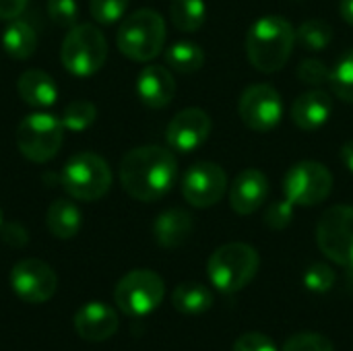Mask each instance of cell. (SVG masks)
<instances>
[{
	"mask_svg": "<svg viewBox=\"0 0 353 351\" xmlns=\"http://www.w3.org/2000/svg\"><path fill=\"white\" fill-rule=\"evenodd\" d=\"M269 192H271L269 178L261 170L248 168L236 176L230 188V205L238 215H252L265 205Z\"/></svg>",
	"mask_w": 353,
	"mask_h": 351,
	"instance_id": "15",
	"label": "cell"
},
{
	"mask_svg": "<svg viewBox=\"0 0 353 351\" xmlns=\"http://www.w3.org/2000/svg\"><path fill=\"white\" fill-rule=\"evenodd\" d=\"M165 62L176 72H182V74L196 72L205 64V52L199 43L182 39L165 50Z\"/></svg>",
	"mask_w": 353,
	"mask_h": 351,
	"instance_id": "24",
	"label": "cell"
},
{
	"mask_svg": "<svg viewBox=\"0 0 353 351\" xmlns=\"http://www.w3.org/2000/svg\"><path fill=\"white\" fill-rule=\"evenodd\" d=\"M232 351H277L271 337L263 333H244L236 339Z\"/></svg>",
	"mask_w": 353,
	"mask_h": 351,
	"instance_id": "35",
	"label": "cell"
},
{
	"mask_svg": "<svg viewBox=\"0 0 353 351\" xmlns=\"http://www.w3.org/2000/svg\"><path fill=\"white\" fill-rule=\"evenodd\" d=\"M108 58V41L103 33L91 25H74L62 41L60 60L74 77H91L101 70Z\"/></svg>",
	"mask_w": 353,
	"mask_h": 351,
	"instance_id": "6",
	"label": "cell"
},
{
	"mask_svg": "<svg viewBox=\"0 0 353 351\" xmlns=\"http://www.w3.org/2000/svg\"><path fill=\"white\" fill-rule=\"evenodd\" d=\"M37 46V35L33 27L21 19H12L2 33V48L14 60H27L33 56Z\"/></svg>",
	"mask_w": 353,
	"mask_h": 351,
	"instance_id": "22",
	"label": "cell"
},
{
	"mask_svg": "<svg viewBox=\"0 0 353 351\" xmlns=\"http://www.w3.org/2000/svg\"><path fill=\"white\" fill-rule=\"evenodd\" d=\"M238 114L242 122L254 132L273 130L283 118V101L275 87L267 83L250 85L242 91L238 101Z\"/></svg>",
	"mask_w": 353,
	"mask_h": 351,
	"instance_id": "11",
	"label": "cell"
},
{
	"mask_svg": "<svg viewBox=\"0 0 353 351\" xmlns=\"http://www.w3.org/2000/svg\"><path fill=\"white\" fill-rule=\"evenodd\" d=\"M178 178V161L172 151L145 145L128 151L120 163L122 188L141 203L163 199Z\"/></svg>",
	"mask_w": 353,
	"mask_h": 351,
	"instance_id": "1",
	"label": "cell"
},
{
	"mask_svg": "<svg viewBox=\"0 0 353 351\" xmlns=\"http://www.w3.org/2000/svg\"><path fill=\"white\" fill-rule=\"evenodd\" d=\"M64 143V124L52 114H29L17 128V147L33 163H46Z\"/></svg>",
	"mask_w": 353,
	"mask_h": 351,
	"instance_id": "7",
	"label": "cell"
},
{
	"mask_svg": "<svg viewBox=\"0 0 353 351\" xmlns=\"http://www.w3.org/2000/svg\"><path fill=\"white\" fill-rule=\"evenodd\" d=\"M122 56L134 62H149L157 58L165 43V21L157 10L139 8L128 14L116 35Z\"/></svg>",
	"mask_w": 353,
	"mask_h": 351,
	"instance_id": "3",
	"label": "cell"
},
{
	"mask_svg": "<svg viewBox=\"0 0 353 351\" xmlns=\"http://www.w3.org/2000/svg\"><path fill=\"white\" fill-rule=\"evenodd\" d=\"M60 178L68 197L85 203L101 199L112 186V170L108 161L89 151L72 155L66 161Z\"/></svg>",
	"mask_w": 353,
	"mask_h": 351,
	"instance_id": "5",
	"label": "cell"
},
{
	"mask_svg": "<svg viewBox=\"0 0 353 351\" xmlns=\"http://www.w3.org/2000/svg\"><path fill=\"white\" fill-rule=\"evenodd\" d=\"M333 190V174L325 163L298 161L283 178L285 199L296 207H314L329 199Z\"/></svg>",
	"mask_w": 353,
	"mask_h": 351,
	"instance_id": "10",
	"label": "cell"
},
{
	"mask_svg": "<svg viewBox=\"0 0 353 351\" xmlns=\"http://www.w3.org/2000/svg\"><path fill=\"white\" fill-rule=\"evenodd\" d=\"M29 0H0V19L12 21L17 19L25 8Z\"/></svg>",
	"mask_w": 353,
	"mask_h": 351,
	"instance_id": "37",
	"label": "cell"
},
{
	"mask_svg": "<svg viewBox=\"0 0 353 351\" xmlns=\"http://www.w3.org/2000/svg\"><path fill=\"white\" fill-rule=\"evenodd\" d=\"M17 91L25 103H29L31 108H39V110L54 106L58 99V87L54 79L39 68L25 70L17 81Z\"/></svg>",
	"mask_w": 353,
	"mask_h": 351,
	"instance_id": "20",
	"label": "cell"
},
{
	"mask_svg": "<svg viewBox=\"0 0 353 351\" xmlns=\"http://www.w3.org/2000/svg\"><path fill=\"white\" fill-rule=\"evenodd\" d=\"M292 120L302 130H319L325 126L333 114V97L325 89H310L296 97L292 103Z\"/></svg>",
	"mask_w": 353,
	"mask_h": 351,
	"instance_id": "17",
	"label": "cell"
},
{
	"mask_svg": "<svg viewBox=\"0 0 353 351\" xmlns=\"http://www.w3.org/2000/svg\"><path fill=\"white\" fill-rule=\"evenodd\" d=\"M341 161H343V166L353 174V139L352 141H347V143L341 147Z\"/></svg>",
	"mask_w": 353,
	"mask_h": 351,
	"instance_id": "38",
	"label": "cell"
},
{
	"mask_svg": "<svg viewBox=\"0 0 353 351\" xmlns=\"http://www.w3.org/2000/svg\"><path fill=\"white\" fill-rule=\"evenodd\" d=\"M339 12L347 25H353V0H341L339 2Z\"/></svg>",
	"mask_w": 353,
	"mask_h": 351,
	"instance_id": "39",
	"label": "cell"
},
{
	"mask_svg": "<svg viewBox=\"0 0 353 351\" xmlns=\"http://www.w3.org/2000/svg\"><path fill=\"white\" fill-rule=\"evenodd\" d=\"M0 236H2V240L8 246H14V248H23L27 244V232L19 223H6V225H2L0 228Z\"/></svg>",
	"mask_w": 353,
	"mask_h": 351,
	"instance_id": "36",
	"label": "cell"
},
{
	"mask_svg": "<svg viewBox=\"0 0 353 351\" xmlns=\"http://www.w3.org/2000/svg\"><path fill=\"white\" fill-rule=\"evenodd\" d=\"M163 296H165L163 279L149 269H137L126 273L114 290L116 306L128 317L151 314L161 304Z\"/></svg>",
	"mask_w": 353,
	"mask_h": 351,
	"instance_id": "8",
	"label": "cell"
},
{
	"mask_svg": "<svg viewBox=\"0 0 353 351\" xmlns=\"http://www.w3.org/2000/svg\"><path fill=\"white\" fill-rule=\"evenodd\" d=\"M137 93L147 108L161 110L172 103L176 95V81L163 66H145L137 79Z\"/></svg>",
	"mask_w": 353,
	"mask_h": 351,
	"instance_id": "18",
	"label": "cell"
},
{
	"mask_svg": "<svg viewBox=\"0 0 353 351\" xmlns=\"http://www.w3.org/2000/svg\"><path fill=\"white\" fill-rule=\"evenodd\" d=\"M0 228H2V209H0Z\"/></svg>",
	"mask_w": 353,
	"mask_h": 351,
	"instance_id": "40",
	"label": "cell"
},
{
	"mask_svg": "<svg viewBox=\"0 0 353 351\" xmlns=\"http://www.w3.org/2000/svg\"><path fill=\"white\" fill-rule=\"evenodd\" d=\"M316 244L329 261L353 269V207L335 205L323 213L316 225Z\"/></svg>",
	"mask_w": 353,
	"mask_h": 351,
	"instance_id": "9",
	"label": "cell"
},
{
	"mask_svg": "<svg viewBox=\"0 0 353 351\" xmlns=\"http://www.w3.org/2000/svg\"><path fill=\"white\" fill-rule=\"evenodd\" d=\"M296 46L294 25L279 17L267 14L256 19L246 35V54L250 64L261 72L281 70Z\"/></svg>",
	"mask_w": 353,
	"mask_h": 351,
	"instance_id": "2",
	"label": "cell"
},
{
	"mask_svg": "<svg viewBox=\"0 0 353 351\" xmlns=\"http://www.w3.org/2000/svg\"><path fill=\"white\" fill-rule=\"evenodd\" d=\"M228 190V176L221 166L213 161H199L188 168L182 178V197L196 209L217 205Z\"/></svg>",
	"mask_w": 353,
	"mask_h": 351,
	"instance_id": "12",
	"label": "cell"
},
{
	"mask_svg": "<svg viewBox=\"0 0 353 351\" xmlns=\"http://www.w3.org/2000/svg\"><path fill=\"white\" fill-rule=\"evenodd\" d=\"M130 0H89L91 17L101 25H112L126 14Z\"/></svg>",
	"mask_w": 353,
	"mask_h": 351,
	"instance_id": "30",
	"label": "cell"
},
{
	"mask_svg": "<svg viewBox=\"0 0 353 351\" xmlns=\"http://www.w3.org/2000/svg\"><path fill=\"white\" fill-rule=\"evenodd\" d=\"M172 304L182 314H203L213 306V294L209 288L196 281L180 283L172 294Z\"/></svg>",
	"mask_w": 353,
	"mask_h": 351,
	"instance_id": "23",
	"label": "cell"
},
{
	"mask_svg": "<svg viewBox=\"0 0 353 351\" xmlns=\"http://www.w3.org/2000/svg\"><path fill=\"white\" fill-rule=\"evenodd\" d=\"M259 263L261 259L256 248L244 242H230L211 254L207 263V275L215 290L223 294H236L254 279Z\"/></svg>",
	"mask_w": 353,
	"mask_h": 351,
	"instance_id": "4",
	"label": "cell"
},
{
	"mask_svg": "<svg viewBox=\"0 0 353 351\" xmlns=\"http://www.w3.org/2000/svg\"><path fill=\"white\" fill-rule=\"evenodd\" d=\"M333 41V27L321 19H308L296 29V43L306 52H321Z\"/></svg>",
	"mask_w": 353,
	"mask_h": 351,
	"instance_id": "26",
	"label": "cell"
},
{
	"mask_svg": "<svg viewBox=\"0 0 353 351\" xmlns=\"http://www.w3.org/2000/svg\"><path fill=\"white\" fill-rule=\"evenodd\" d=\"M95 118H97V108L87 99H77L64 108L62 124L68 130H85L95 122Z\"/></svg>",
	"mask_w": 353,
	"mask_h": 351,
	"instance_id": "28",
	"label": "cell"
},
{
	"mask_svg": "<svg viewBox=\"0 0 353 351\" xmlns=\"http://www.w3.org/2000/svg\"><path fill=\"white\" fill-rule=\"evenodd\" d=\"M10 288L23 302L43 304L56 294L58 277L48 263L39 259H25L12 267Z\"/></svg>",
	"mask_w": 353,
	"mask_h": 351,
	"instance_id": "13",
	"label": "cell"
},
{
	"mask_svg": "<svg viewBox=\"0 0 353 351\" xmlns=\"http://www.w3.org/2000/svg\"><path fill=\"white\" fill-rule=\"evenodd\" d=\"M304 285L312 294H327L335 285V271L325 263H314L304 273Z\"/></svg>",
	"mask_w": 353,
	"mask_h": 351,
	"instance_id": "29",
	"label": "cell"
},
{
	"mask_svg": "<svg viewBox=\"0 0 353 351\" xmlns=\"http://www.w3.org/2000/svg\"><path fill=\"white\" fill-rule=\"evenodd\" d=\"M170 19L176 29L184 33L199 31L207 19L205 0H172L170 2Z\"/></svg>",
	"mask_w": 353,
	"mask_h": 351,
	"instance_id": "25",
	"label": "cell"
},
{
	"mask_svg": "<svg viewBox=\"0 0 353 351\" xmlns=\"http://www.w3.org/2000/svg\"><path fill=\"white\" fill-rule=\"evenodd\" d=\"M74 331L89 343L108 341L118 331V314L103 302H89L74 314Z\"/></svg>",
	"mask_w": 353,
	"mask_h": 351,
	"instance_id": "16",
	"label": "cell"
},
{
	"mask_svg": "<svg viewBox=\"0 0 353 351\" xmlns=\"http://www.w3.org/2000/svg\"><path fill=\"white\" fill-rule=\"evenodd\" d=\"M46 225L50 234L58 240H70L81 232L83 213L81 209L66 199H56L46 213Z\"/></svg>",
	"mask_w": 353,
	"mask_h": 351,
	"instance_id": "21",
	"label": "cell"
},
{
	"mask_svg": "<svg viewBox=\"0 0 353 351\" xmlns=\"http://www.w3.org/2000/svg\"><path fill=\"white\" fill-rule=\"evenodd\" d=\"M329 85L341 101L353 103V48L347 50L331 68Z\"/></svg>",
	"mask_w": 353,
	"mask_h": 351,
	"instance_id": "27",
	"label": "cell"
},
{
	"mask_svg": "<svg viewBox=\"0 0 353 351\" xmlns=\"http://www.w3.org/2000/svg\"><path fill=\"white\" fill-rule=\"evenodd\" d=\"M50 19L60 27H74L79 19V8L74 0H48Z\"/></svg>",
	"mask_w": 353,
	"mask_h": 351,
	"instance_id": "34",
	"label": "cell"
},
{
	"mask_svg": "<svg viewBox=\"0 0 353 351\" xmlns=\"http://www.w3.org/2000/svg\"><path fill=\"white\" fill-rule=\"evenodd\" d=\"M192 215L184 209H168L153 223V236L161 248H180L192 234Z\"/></svg>",
	"mask_w": 353,
	"mask_h": 351,
	"instance_id": "19",
	"label": "cell"
},
{
	"mask_svg": "<svg viewBox=\"0 0 353 351\" xmlns=\"http://www.w3.org/2000/svg\"><path fill=\"white\" fill-rule=\"evenodd\" d=\"M211 116L201 108H186L178 112L168 124V145L178 153H192L203 147L211 134Z\"/></svg>",
	"mask_w": 353,
	"mask_h": 351,
	"instance_id": "14",
	"label": "cell"
},
{
	"mask_svg": "<svg viewBox=\"0 0 353 351\" xmlns=\"http://www.w3.org/2000/svg\"><path fill=\"white\" fill-rule=\"evenodd\" d=\"M298 77H300V81H304L306 85L319 87V85H323V83H329V79H331V68H329L323 60L306 58V60H302L300 66H298Z\"/></svg>",
	"mask_w": 353,
	"mask_h": 351,
	"instance_id": "32",
	"label": "cell"
},
{
	"mask_svg": "<svg viewBox=\"0 0 353 351\" xmlns=\"http://www.w3.org/2000/svg\"><path fill=\"white\" fill-rule=\"evenodd\" d=\"M281 351H335L333 343L321 333H298L290 337Z\"/></svg>",
	"mask_w": 353,
	"mask_h": 351,
	"instance_id": "31",
	"label": "cell"
},
{
	"mask_svg": "<svg viewBox=\"0 0 353 351\" xmlns=\"http://www.w3.org/2000/svg\"><path fill=\"white\" fill-rule=\"evenodd\" d=\"M294 209L296 205L288 199H281V201H275L269 205L267 213H265V223L271 228V230H285L292 219H294Z\"/></svg>",
	"mask_w": 353,
	"mask_h": 351,
	"instance_id": "33",
	"label": "cell"
}]
</instances>
